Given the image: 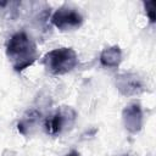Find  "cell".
I'll use <instances>...</instances> for the list:
<instances>
[{
  "instance_id": "5b68a950",
  "label": "cell",
  "mask_w": 156,
  "mask_h": 156,
  "mask_svg": "<svg viewBox=\"0 0 156 156\" xmlns=\"http://www.w3.org/2000/svg\"><path fill=\"white\" fill-rule=\"evenodd\" d=\"M116 87L126 96L138 95L144 90L141 79L134 73H123L116 77Z\"/></svg>"
},
{
  "instance_id": "30bf717a",
  "label": "cell",
  "mask_w": 156,
  "mask_h": 156,
  "mask_svg": "<svg viewBox=\"0 0 156 156\" xmlns=\"http://www.w3.org/2000/svg\"><path fill=\"white\" fill-rule=\"evenodd\" d=\"M66 156H80V155H79V152H78V151L72 150V151H69V152H68Z\"/></svg>"
},
{
  "instance_id": "277c9868",
  "label": "cell",
  "mask_w": 156,
  "mask_h": 156,
  "mask_svg": "<svg viewBox=\"0 0 156 156\" xmlns=\"http://www.w3.org/2000/svg\"><path fill=\"white\" fill-rule=\"evenodd\" d=\"M77 113L72 107L62 106L58 110H56L50 117H48L45 122V129L51 135H57L62 133L66 129H69L74 121H76Z\"/></svg>"
},
{
  "instance_id": "7a4b0ae2",
  "label": "cell",
  "mask_w": 156,
  "mask_h": 156,
  "mask_svg": "<svg viewBox=\"0 0 156 156\" xmlns=\"http://www.w3.org/2000/svg\"><path fill=\"white\" fill-rule=\"evenodd\" d=\"M43 63L48 72L61 76L71 72L78 65V56L72 48H57L44 56Z\"/></svg>"
},
{
  "instance_id": "9c48e42d",
  "label": "cell",
  "mask_w": 156,
  "mask_h": 156,
  "mask_svg": "<svg viewBox=\"0 0 156 156\" xmlns=\"http://www.w3.org/2000/svg\"><path fill=\"white\" fill-rule=\"evenodd\" d=\"M155 5L156 2L152 0V1H146L144 2V6H145V11H146V15L150 20V22H155Z\"/></svg>"
},
{
  "instance_id": "ba28073f",
  "label": "cell",
  "mask_w": 156,
  "mask_h": 156,
  "mask_svg": "<svg viewBox=\"0 0 156 156\" xmlns=\"http://www.w3.org/2000/svg\"><path fill=\"white\" fill-rule=\"evenodd\" d=\"M39 118H40V113L38 111H35V110L27 111L23 115L22 119L18 122V130L22 134H27V130L29 128H32L33 126H35L37 122L39 121Z\"/></svg>"
},
{
  "instance_id": "3957f363",
  "label": "cell",
  "mask_w": 156,
  "mask_h": 156,
  "mask_svg": "<svg viewBox=\"0 0 156 156\" xmlns=\"http://www.w3.org/2000/svg\"><path fill=\"white\" fill-rule=\"evenodd\" d=\"M51 23L62 32L73 30L83 24V16L77 9L63 5L52 13Z\"/></svg>"
},
{
  "instance_id": "8992f818",
  "label": "cell",
  "mask_w": 156,
  "mask_h": 156,
  "mask_svg": "<svg viewBox=\"0 0 156 156\" xmlns=\"http://www.w3.org/2000/svg\"><path fill=\"white\" fill-rule=\"evenodd\" d=\"M122 118L123 124L129 133H138L143 127V110L140 105L134 102L126 106L122 112Z\"/></svg>"
},
{
  "instance_id": "52a82bcc",
  "label": "cell",
  "mask_w": 156,
  "mask_h": 156,
  "mask_svg": "<svg viewBox=\"0 0 156 156\" xmlns=\"http://www.w3.org/2000/svg\"><path fill=\"white\" fill-rule=\"evenodd\" d=\"M121 61H122V51L117 45L106 48L100 54V62L105 67L116 68L119 66Z\"/></svg>"
},
{
  "instance_id": "6da1fadb",
  "label": "cell",
  "mask_w": 156,
  "mask_h": 156,
  "mask_svg": "<svg viewBox=\"0 0 156 156\" xmlns=\"http://www.w3.org/2000/svg\"><path fill=\"white\" fill-rule=\"evenodd\" d=\"M6 55L16 72H21L32 66L38 58L35 43L24 32L15 33L7 41Z\"/></svg>"
}]
</instances>
